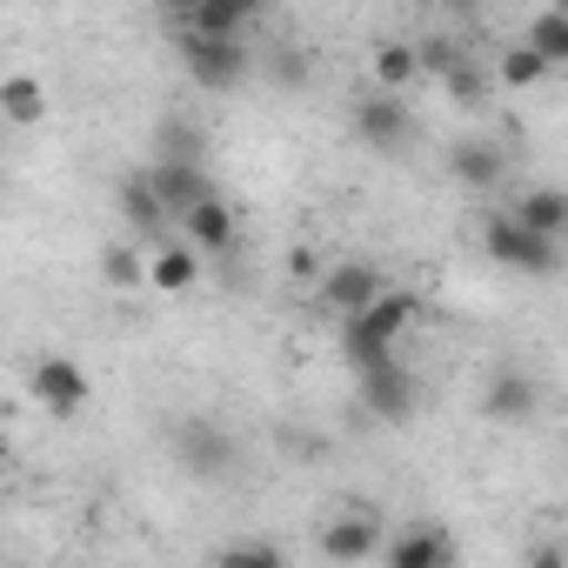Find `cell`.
Segmentation results:
<instances>
[{"label": "cell", "instance_id": "7402d4cb", "mask_svg": "<svg viewBox=\"0 0 568 568\" xmlns=\"http://www.w3.org/2000/svg\"><path fill=\"white\" fill-rule=\"evenodd\" d=\"M214 561H221V568H241V561H254V568H281V561H288V548H281V541H234V548H221Z\"/></svg>", "mask_w": 568, "mask_h": 568}, {"label": "cell", "instance_id": "603a6c76", "mask_svg": "<svg viewBox=\"0 0 568 568\" xmlns=\"http://www.w3.org/2000/svg\"><path fill=\"white\" fill-rule=\"evenodd\" d=\"M541 74H548V61H541V54H535V48H528V41H521V48H508V54H501V81H508V88H535V81H541Z\"/></svg>", "mask_w": 568, "mask_h": 568}, {"label": "cell", "instance_id": "4316f807", "mask_svg": "<svg viewBox=\"0 0 568 568\" xmlns=\"http://www.w3.org/2000/svg\"><path fill=\"white\" fill-rule=\"evenodd\" d=\"M274 81L288 88V94H302V88H308V54H295V48H288V54L274 61Z\"/></svg>", "mask_w": 568, "mask_h": 568}, {"label": "cell", "instance_id": "cb8c5ba5", "mask_svg": "<svg viewBox=\"0 0 568 568\" xmlns=\"http://www.w3.org/2000/svg\"><path fill=\"white\" fill-rule=\"evenodd\" d=\"M442 81H448V94H455L462 108H481V94H488V81H481V68H475V61H455Z\"/></svg>", "mask_w": 568, "mask_h": 568}, {"label": "cell", "instance_id": "5b68a950", "mask_svg": "<svg viewBox=\"0 0 568 568\" xmlns=\"http://www.w3.org/2000/svg\"><path fill=\"white\" fill-rule=\"evenodd\" d=\"M348 128H355V141L375 148V154H408V141H415V114H408L402 88H368V94H355Z\"/></svg>", "mask_w": 568, "mask_h": 568}, {"label": "cell", "instance_id": "5bb4252c", "mask_svg": "<svg viewBox=\"0 0 568 568\" xmlns=\"http://www.w3.org/2000/svg\"><path fill=\"white\" fill-rule=\"evenodd\" d=\"M114 201H121L128 227H134V234H148V241H161V234H168V221H174V214H168V201L154 194L148 168H141V174H121V194H114Z\"/></svg>", "mask_w": 568, "mask_h": 568}, {"label": "cell", "instance_id": "6da1fadb", "mask_svg": "<svg viewBox=\"0 0 568 568\" xmlns=\"http://www.w3.org/2000/svg\"><path fill=\"white\" fill-rule=\"evenodd\" d=\"M422 315V295H408V288H382L362 315H348L342 322V362L362 375V368H382V362H395V342L408 335V322Z\"/></svg>", "mask_w": 568, "mask_h": 568}, {"label": "cell", "instance_id": "ba28073f", "mask_svg": "<svg viewBox=\"0 0 568 568\" xmlns=\"http://www.w3.org/2000/svg\"><path fill=\"white\" fill-rule=\"evenodd\" d=\"M362 408L388 428H408L415 408H422V382L402 368V362H382V368H362Z\"/></svg>", "mask_w": 568, "mask_h": 568}, {"label": "cell", "instance_id": "8992f818", "mask_svg": "<svg viewBox=\"0 0 568 568\" xmlns=\"http://www.w3.org/2000/svg\"><path fill=\"white\" fill-rule=\"evenodd\" d=\"M475 415L495 422V428H521V422L541 415V382L528 368H495L481 382V395H475Z\"/></svg>", "mask_w": 568, "mask_h": 568}, {"label": "cell", "instance_id": "7a4b0ae2", "mask_svg": "<svg viewBox=\"0 0 568 568\" xmlns=\"http://www.w3.org/2000/svg\"><path fill=\"white\" fill-rule=\"evenodd\" d=\"M168 455H174V468H181L187 481H227L234 462H241V442H234L214 415H181V422L168 428Z\"/></svg>", "mask_w": 568, "mask_h": 568}, {"label": "cell", "instance_id": "ffe728a7", "mask_svg": "<svg viewBox=\"0 0 568 568\" xmlns=\"http://www.w3.org/2000/svg\"><path fill=\"white\" fill-rule=\"evenodd\" d=\"M154 154H168V161H201V128H194L187 114L154 121Z\"/></svg>", "mask_w": 568, "mask_h": 568}, {"label": "cell", "instance_id": "30bf717a", "mask_svg": "<svg viewBox=\"0 0 568 568\" xmlns=\"http://www.w3.org/2000/svg\"><path fill=\"white\" fill-rule=\"evenodd\" d=\"M148 181H154V194L168 201L174 221H181L187 207H201L207 194H221L214 174H207V161H168V154H154V161H148Z\"/></svg>", "mask_w": 568, "mask_h": 568}, {"label": "cell", "instance_id": "d4e9b609", "mask_svg": "<svg viewBox=\"0 0 568 568\" xmlns=\"http://www.w3.org/2000/svg\"><path fill=\"white\" fill-rule=\"evenodd\" d=\"M101 274H108V288H128V281H141L148 267H141L128 247H108V254H101Z\"/></svg>", "mask_w": 568, "mask_h": 568}, {"label": "cell", "instance_id": "ac0fdd59", "mask_svg": "<svg viewBox=\"0 0 568 568\" xmlns=\"http://www.w3.org/2000/svg\"><path fill=\"white\" fill-rule=\"evenodd\" d=\"M194 274H201V254H194V247H154V254H148V281H154L161 295L194 288Z\"/></svg>", "mask_w": 568, "mask_h": 568}, {"label": "cell", "instance_id": "7c38bea8", "mask_svg": "<svg viewBox=\"0 0 568 568\" xmlns=\"http://www.w3.org/2000/svg\"><path fill=\"white\" fill-rule=\"evenodd\" d=\"M388 541H382V515L375 508H355V515H335L322 528V555L328 561H375Z\"/></svg>", "mask_w": 568, "mask_h": 568}, {"label": "cell", "instance_id": "44dd1931", "mask_svg": "<svg viewBox=\"0 0 568 568\" xmlns=\"http://www.w3.org/2000/svg\"><path fill=\"white\" fill-rule=\"evenodd\" d=\"M422 74V54L415 48H402V41H382L375 48V88H408Z\"/></svg>", "mask_w": 568, "mask_h": 568}, {"label": "cell", "instance_id": "9c48e42d", "mask_svg": "<svg viewBox=\"0 0 568 568\" xmlns=\"http://www.w3.org/2000/svg\"><path fill=\"white\" fill-rule=\"evenodd\" d=\"M28 388H34V402H41L48 415H61V422L88 408V375H81L74 355H41L34 375H28Z\"/></svg>", "mask_w": 568, "mask_h": 568}, {"label": "cell", "instance_id": "277c9868", "mask_svg": "<svg viewBox=\"0 0 568 568\" xmlns=\"http://www.w3.org/2000/svg\"><path fill=\"white\" fill-rule=\"evenodd\" d=\"M181 41V68L194 74V88H207V94H234L241 81H247V41L241 34H174Z\"/></svg>", "mask_w": 568, "mask_h": 568}, {"label": "cell", "instance_id": "3957f363", "mask_svg": "<svg viewBox=\"0 0 568 568\" xmlns=\"http://www.w3.org/2000/svg\"><path fill=\"white\" fill-rule=\"evenodd\" d=\"M481 254H488L495 267H515V274H555V267H561V241L541 234V227H528L515 207L481 221Z\"/></svg>", "mask_w": 568, "mask_h": 568}, {"label": "cell", "instance_id": "52a82bcc", "mask_svg": "<svg viewBox=\"0 0 568 568\" xmlns=\"http://www.w3.org/2000/svg\"><path fill=\"white\" fill-rule=\"evenodd\" d=\"M388 288V274L375 267V261H335V267H322V281H315V308H328V315H362L375 295Z\"/></svg>", "mask_w": 568, "mask_h": 568}, {"label": "cell", "instance_id": "2e32d148", "mask_svg": "<svg viewBox=\"0 0 568 568\" xmlns=\"http://www.w3.org/2000/svg\"><path fill=\"white\" fill-rule=\"evenodd\" d=\"M515 214H521L528 227L568 241V187H528V194H515Z\"/></svg>", "mask_w": 568, "mask_h": 568}, {"label": "cell", "instance_id": "e0dca14e", "mask_svg": "<svg viewBox=\"0 0 568 568\" xmlns=\"http://www.w3.org/2000/svg\"><path fill=\"white\" fill-rule=\"evenodd\" d=\"M0 114H8L14 128H41V121L54 114V101H48V88H41L34 74H14L8 88H0Z\"/></svg>", "mask_w": 568, "mask_h": 568}, {"label": "cell", "instance_id": "4fadbf2b", "mask_svg": "<svg viewBox=\"0 0 568 568\" xmlns=\"http://www.w3.org/2000/svg\"><path fill=\"white\" fill-rule=\"evenodd\" d=\"M382 555H388L395 568H448V561H455V535L435 528V521H415V528H402Z\"/></svg>", "mask_w": 568, "mask_h": 568}, {"label": "cell", "instance_id": "8fae6325", "mask_svg": "<svg viewBox=\"0 0 568 568\" xmlns=\"http://www.w3.org/2000/svg\"><path fill=\"white\" fill-rule=\"evenodd\" d=\"M448 174H455L468 194H495V187L508 181V154H501V141H488V134H462V141L448 148Z\"/></svg>", "mask_w": 568, "mask_h": 568}, {"label": "cell", "instance_id": "484cf974", "mask_svg": "<svg viewBox=\"0 0 568 568\" xmlns=\"http://www.w3.org/2000/svg\"><path fill=\"white\" fill-rule=\"evenodd\" d=\"M415 54H422V74H435V81H442L455 61H462V48H455V41H442V34H435V41H422Z\"/></svg>", "mask_w": 568, "mask_h": 568}, {"label": "cell", "instance_id": "83f0119b", "mask_svg": "<svg viewBox=\"0 0 568 568\" xmlns=\"http://www.w3.org/2000/svg\"><path fill=\"white\" fill-rule=\"evenodd\" d=\"M435 8H448V14H475L481 0H435Z\"/></svg>", "mask_w": 568, "mask_h": 568}, {"label": "cell", "instance_id": "d6986e66", "mask_svg": "<svg viewBox=\"0 0 568 568\" xmlns=\"http://www.w3.org/2000/svg\"><path fill=\"white\" fill-rule=\"evenodd\" d=\"M521 41H528L548 68H568V8H541V14L521 28Z\"/></svg>", "mask_w": 568, "mask_h": 568}, {"label": "cell", "instance_id": "9a60e30c", "mask_svg": "<svg viewBox=\"0 0 568 568\" xmlns=\"http://www.w3.org/2000/svg\"><path fill=\"white\" fill-rule=\"evenodd\" d=\"M181 234H187L194 247H214V254H227L241 227H234V207H227L221 194H207L201 207H187V214H181Z\"/></svg>", "mask_w": 568, "mask_h": 568}]
</instances>
